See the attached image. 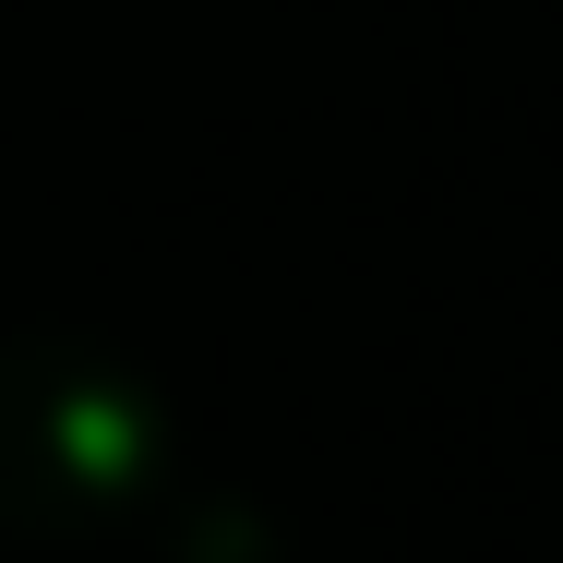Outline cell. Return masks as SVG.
<instances>
[{
	"instance_id": "cell-1",
	"label": "cell",
	"mask_w": 563,
	"mask_h": 563,
	"mask_svg": "<svg viewBox=\"0 0 563 563\" xmlns=\"http://www.w3.org/2000/svg\"><path fill=\"white\" fill-rule=\"evenodd\" d=\"M168 396L97 336H0V540L73 552V540H120L168 504Z\"/></svg>"
},
{
	"instance_id": "cell-2",
	"label": "cell",
	"mask_w": 563,
	"mask_h": 563,
	"mask_svg": "<svg viewBox=\"0 0 563 563\" xmlns=\"http://www.w3.org/2000/svg\"><path fill=\"white\" fill-rule=\"evenodd\" d=\"M180 563H264V528H252V504H205L192 516V552Z\"/></svg>"
}]
</instances>
